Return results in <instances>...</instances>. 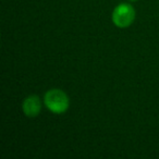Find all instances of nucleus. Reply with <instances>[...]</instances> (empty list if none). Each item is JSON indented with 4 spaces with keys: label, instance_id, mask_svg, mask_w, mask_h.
<instances>
[{
    "label": "nucleus",
    "instance_id": "1",
    "mask_svg": "<svg viewBox=\"0 0 159 159\" xmlns=\"http://www.w3.org/2000/svg\"><path fill=\"white\" fill-rule=\"evenodd\" d=\"M45 106L53 113H63L69 109L70 100L63 91L59 89H49L44 97Z\"/></svg>",
    "mask_w": 159,
    "mask_h": 159
},
{
    "label": "nucleus",
    "instance_id": "2",
    "mask_svg": "<svg viewBox=\"0 0 159 159\" xmlns=\"http://www.w3.org/2000/svg\"><path fill=\"white\" fill-rule=\"evenodd\" d=\"M135 10L129 3H120L112 12V22L120 29L128 27L134 22Z\"/></svg>",
    "mask_w": 159,
    "mask_h": 159
},
{
    "label": "nucleus",
    "instance_id": "3",
    "mask_svg": "<svg viewBox=\"0 0 159 159\" xmlns=\"http://www.w3.org/2000/svg\"><path fill=\"white\" fill-rule=\"evenodd\" d=\"M23 112L26 117L35 118L42 110V100L37 95H31L26 97L22 105Z\"/></svg>",
    "mask_w": 159,
    "mask_h": 159
},
{
    "label": "nucleus",
    "instance_id": "4",
    "mask_svg": "<svg viewBox=\"0 0 159 159\" xmlns=\"http://www.w3.org/2000/svg\"><path fill=\"white\" fill-rule=\"evenodd\" d=\"M130 1H136V0H130Z\"/></svg>",
    "mask_w": 159,
    "mask_h": 159
}]
</instances>
